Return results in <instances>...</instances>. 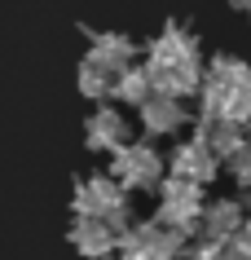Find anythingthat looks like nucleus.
<instances>
[{"instance_id":"1","label":"nucleus","mask_w":251,"mask_h":260,"mask_svg":"<svg viewBox=\"0 0 251 260\" xmlns=\"http://www.w3.org/2000/svg\"><path fill=\"white\" fill-rule=\"evenodd\" d=\"M203 119H229V123H251V67L242 57H211L207 75H203Z\"/></svg>"},{"instance_id":"2","label":"nucleus","mask_w":251,"mask_h":260,"mask_svg":"<svg viewBox=\"0 0 251 260\" xmlns=\"http://www.w3.org/2000/svg\"><path fill=\"white\" fill-rule=\"evenodd\" d=\"M75 212L84 220H106L115 234L128 230V199H124V185L115 177H93V181H80L75 185Z\"/></svg>"},{"instance_id":"3","label":"nucleus","mask_w":251,"mask_h":260,"mask_svg":"<svg viewBox=\"0 0 251 260\" xmlns=\"http://www.w3.org/2000/svg\"><path fill=\"white\" fill-rule=\"evenodd\" d=\"M203 212H207L203 185H190V181H181V177H167L163 185H159V216H154L159 225L194 234V230H203Z\"/></svg>"},{"instance_id":"4","label":"nucleus","mask_w":251,"mask_h":260,"mask_svg":"<svg viewBox=\"0 0 251 260\" xmlns=\"http://www.w3.org/2000/svg\"><path fill=\"white\" fill-rule=\"evenodd\" d=\"M115 181L119 185H128V190H159L163 185V159H159V150L154 146H146V141H128L124 150L115 154L111 164Z\"/></svg>"},{"instance_id":"5","label":"nucleus","mask_w":251,"mask_h":260,"mask_svg":"<svg viewBox=\"0 0 251 260\" xmlns=\"http://www.w3.org/2000/svg\"><path fill=\"white\" fill-rule=\"evenodd\" d=\"M167 168H172V177L190 181V185H207V181L216 177V168H221V159H216V154L207 150V141L190 137V141H181V146L172 150Z\"/></svg>"},{"instance_id":"6","label":"nucleus","mask_w":251,"mask_h":260,"mask_svg":"<svg viewBox=\"0 0 251 260\" xmlns=\"http://www.w3.org/2000/svg\"><path fill=\"white\" fill-rule=\"evenodd\" d=\"M194 137L207 141V150L216 154V159H225V164H229V159L251 141L247 128H242V123H229V119H198V133H194Z\"/></svg>"},{"instance_id":"7","label":"nucleus","mask_w":251,"mask_h":260,"mask_svg":"<svg viewBox=\"0 0 251 260\" xmlns=\"http://www.w3.org/2000/svg\"><path fill=\"white\" fill-rule=\"evenodd\" d=\"M242 225H247V207L234 203V199H216L203 212V234L216 238V243H234L238 234H242Z\"/></svg>"},{"instance_id":"8","label":"nucleus","mask_w":251,"mask_h":260,"mask_svg":"<svg viewBox=\"0 0 251 260\" xmlns=\"http://www.w3.org/2000/svg\"><path fill=\"white\" fill-rule=\"evenodd\" d=\"M88 146L93 150H124L128 146V123H124V115L119 110H111V106H97L93 115H88Z\"/></svg>"},{"instance_id":"9","label":"nucleus","mask_w":251,"mask_h":260,"mask_svg":"<svg viewBox=\"0 0 251 260\" xmlns=\"http://www.w3.org/2000/svg\"><path fill=\"white\" fill-rule=\"evenodd\" d=\"M141 123H146V133H150V137H172V133L185 123V106H181V97H163V93H154L150 102L141 106Z\"/></svg>"},{"instance_id":"10","label":"nucleus","mask_w":251,"mask_h":260,"mask_svg":"<svg viewBox=\"0 0 251 260\" xmlns=\"http://www.w3.org/2000/svg\"><path fill=\"white\" fill-rule=\"evenodd\" d=\"M88 40H93V62L101 67H111L115 75H124L132 67V53H137V44L128 40V36H115V31H88Z\"/></svg>"},{"instance_id":"11","label":"nucleus","mask_w":251,"mask_h":260,"mask_svg":"<svg viewBox=\"0 0 251 260\" xmlns=\"http://www.w3.org/2000/svg\"><path fill=\"white\" fill-rule=\"evenodd\" d=\"M150 62H198V40L185 27L167 22L163 36H154L150 44Z\"/></svg>"},{"instance_id":"12","label":"nucleus","mask_w":251,"mask_h":260,"mask_svg":"<svg viewBox=\"0 0 251 260\" xmlns=\"http://www.w3.org/2000/svg\"><path fill=\"white\" fill-rule=\"evenodd\" d=\"M70 243H75V251L80 256H111V251H119V234L106 225V220H75V230H70Z\"/></svg>"},{"instance_id":"13","label":"nucleus","mask_w":251,"mask_h":260,"mask_svg":"<svg viewBox=\"0 0 251 260\" xmlns=\"http://www.w3.org/2000/svg\"><path fill=\"white\" fill-rule=\"evenodd\" d=\"M115 84H119V75H115L111 67H101V62H93V57H84V67H80V93L84 97H93V102L115 97Z\"/></svg>"},{"instance_id":"14","label":"nucleus","mask_w":251,"mask_h":260,"mask_svg":"<svg viewBox=\"0 0 251 260\" xmlns=\"http://www.w3.org/2000/svg\"><path fill=\"white\" fill-rule=\"evenodd\" d=\"M115 97H119V102H128V106H146V102L154 97L150 71H146V67H128L124 75H119V84H115Z\"/></svg>"},{"instance_id":"15","label":"nucleus","mask_w":251,"mask_h":260,"mask_svg":"<svg viewBox=\"0 0 251 260\" xmlns=\"http://www.w3.org/2000/svg\"><path fill=\"white\" fill-rule=\"evenodd\" d=\"M225 247L229 243H216V238H198V243H190V251H185V260H225Z\"/></svg>"},{"instance_id":"16","label":"nucleus","mask_w":251,"mask_h":260,"mask_svg":"<svg viewBox=\"0 0 251 260\" xmlns=\"http://www.w3.org/2000/svg\"><path fill=\"white\" fill-rule=\"evenodd\" d=\"M229 177H234L242 190H251V141L234 154V159H229Z\"/></svg>"},{"instance_id":"17","label":"nucleus","mask_w":251,"mask_h":260,"mask_svg":"<svg viewBox=\"0 0 251 260\" xmlns=\"http://www.w3.org/2000/svg\"><path fill=\"white\" fill-rule=\"evenodd\" d=\"M234 243H238V247H247V251H251V216H247V225H242V234H238Z\"/></svg>"},{"instance_id":"18","label":"nucleus","mask_w":251,"mask_h":260,"mask_svg":"<svg viewBox=\"0 0 251 260\" xmlns=\"http://www.w3.org/2000/svg\"><path fill=\"white\" fill-rule=\"evenodd\" d=\"M234 9H242V14H251V0H229Z\"/></svg>"},{"instance_id":"19","label":"nucleus","mask_w":251,"mask_h":260,"mask_svg":"<svg viewBox=\"0 0 251 260\" xmlns=\"http://www.w3.org/2000/svg\"><path fill=\"white\" fill-rule=\"evenodd\" d=\"M242 207H247V212H251V190H247V199H242Z\"/></svg>"}]
</instances>
